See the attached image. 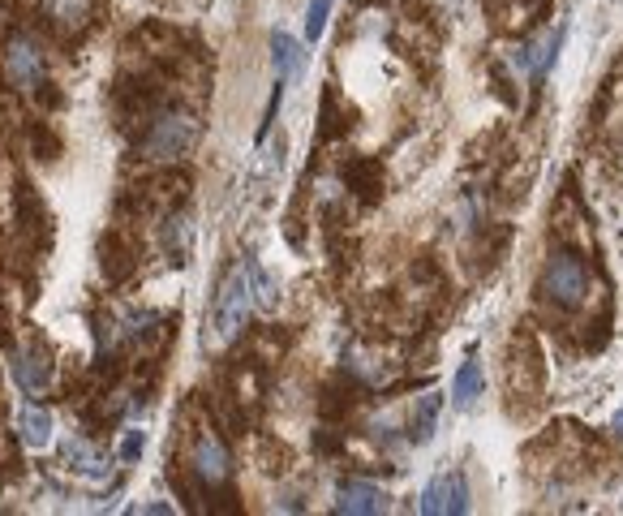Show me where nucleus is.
Returning <instances> with one entry per match:
<instances>
[{
  "label": "nucleus",
  "mask_w": 623,
  "mask_h": 516,
  "mask_svg": "<svg viewBox=\"0 0 623 516\" xmlns=\"http://www.w3.org/2000/svg\"><path fill=\"white\" fill-rule=\"evenodd\" d=\"M477 387H482V370H477V362H465L456 370V383H452V400L460 409L473 405V396H477Z\"/></svg>",
  "instance_id": "f8f14e48"
},
{
  "label": "nucleus",
  "mask_w": 623,
  "mask_h": 516,
  "mask_svg": "<svg viewBox=\"0 0 623 516\" xmlns=\"http://www.w3.org/2000/svg\"><path fill=\"white\" fill-rule=\"evenodd\" d=\"M258 301H271L263 271H258L254 263H237L220 280V293H215L211 310H207V332H202V340H207L211 349H224L228 340H237Z\"/></svg>",
  "instance_id": "f257e3e1"
},
{
  "label": "nucleus",
  "mask_w": 623,
  "mask_h": 516,
  "mask_svg": "<svg viewBox=\"0 0 623 516\" xmlns=\"http://www.w3.org/2000/svg\"><path fill=\"white\" fill-rule=\"evenodd\" d=\"M615 435L623 439V413H619V418H615Z\"/></svg>",
  "instance_id": "dca6fc26"
},
{
  "label": "nucleus",
  "mask_w": 623,
  "mask_h": 516,
  "mask_svg": "<svg viewBox=\"0 0 623 516\" xmlns=\"http://www.w3.org/2000/svg\"><path fill=\"white\" fill-rule=\"evenodd\" d=\"M336 0H310V9H306V43H318L327 31V13Z\"/></svg>",
  "instance_id": "ddd939ff"
},
{
  "label": "nucleus",
  "mask_w": 623,
  "mask_h": 516,
  "mask_svg": "<svg viewBox=\"0 0 623 516\" xmlns=\"http://www.w3.org/2000/svg\"><path fill=\"white\" fill-rule=\"evenodd\" d=\"M439 409H443V392H426L422 400H417V409H413V439L417 443H426L434 435V418H439Z\"/></svg>",
  "instance_id": "9b49d317"
},
{
  "label": "nucleus",
  "mask_w": 623,
  "mask_h": 516,
  "mask_svg": "<svg viewBox=\"0 0 623 516\" xmlns=\"http://www.w3.org/2000/svg\"><path fill=\"white\" fill-rule=\"evenodd\" d=\"M18 426H22V439L31 443V448H48V443H52V413H48V409L26 405L22 418H18Z\"/></svg>",
  "instance_id": "9d476101"
},
{
  "label": "nucleus",
  "mask_w": 623,
  "mask_h": 516,
  "mask_svg": "<svg viewBox=\"0 0 623 516\" xmlns=\"http://www.w3.org/2000/svg\"><path fill=\"white\" fill-rule=\"evenodd\" d=\"M194 142H198V121L181 108H168L151 121L142 151H147L151 160H181V155H190Z\"/></svg>",
  "instance_id": "7ed1b4c3"
},
{
  "label": "nucleus",
  "mask_w": 623,
  "mask_h": 516,
  "mask_svg": "<svg viewBox=\"0 0 623 516\" xmlns=\"http://www.w3.org/2000/svg\"><path fill=\"white\" fill-rule=\"evenodd\" d=\"M465 508H469L465 473H439V478L426 482V491H422V512L426 516H460Z\"/></svg>",
  "instance_id": "423d86ee"
},
{
  "label": "nucleus",
  "mask_w": 623,
  "mask_h": 516,
  "mask_svg": "<svg viewBox=\"0 0 623 516\" xmlns=\"http://www.w3.org/2000/svg\"><path fill=\"white\" fill-rule=\"evenodd\" d=\"M142 448H147V439H142V430H129V435H125V443H121V456H125V461H134V456H138Z\"/></svg>",
  "instance_id": "2eb2a0df"
},
{
  "label": "nucleus",
  "mask_w": 623,
  "mask_h": 516,
  "mask_svg": "<svg viewBox=\"0 0 623 516\" xmlns=\"http://www.w3.org/2000/svg\"><path fill=\"white\" fill-rule=\"evenodd\" d=\"M538 289L555 301L559 310H576L589 297V271H585V263L572 250H559V254L546 258Z\"/></svg>",
  "instance_id": "f03ea898"
},
{
  "label": "nucleus",
  "mask_w": 623,
  "mask_h": 516,
  "mask_svg": "<svg viewBox=\"0 0 623 516\" xmlns=\"http://www.w3.org/2000/svg\"><path fill=\"white\" fill-rule=\"evenodd\" d=\"M190 465H194V478H198L202 486H224L228 478H233V461H228V448L211 435V430H202V435L194 439Z\"/></svg>",
  "instance_id": "39448f33"
},
{
  "label": "nucleus",
  "mask_w": 623,
  "mask_h": 516,
  "mask_svg": "<svg viewBox=\"0 0 623 516\" xmlns=\"http://www.w3.org/2000/svg\"><path fill=\"white\" fill-rule=\"evenodd\" d=\"M271 56H275V86L284 91V86L301 74V43H297L293 35L275 31V35H271Z\"/></svg>",
  "instance_id": "6e6552de"
},
{
  "label": "nucleus",
  "mask_w": 623,
  "mask_h": 516,
  "mask_svg": "<svg viewBox=\"0 0 623 516\" xmlns=\"http://www.w3.org/2000/svg\"><path fill=\"white\" fill-rule=\"evenodd\" d=\"M0 65H5V78L18 86V91H39V82H43V52H39V43L31 35H13L5 43Z\"/></svg>",
  "instance_id": "20e7f679"
},
{
  "label": "nucleus",
  "mask_w": 623,
  "mask_h": 516,
  "mask_svg": "<svg viewBox=\"0 0 623 516\" xmlns=\"http://www.w3.org/2000/svg\"><path fill=\"white\" fill-rule=\"evenodd\" d=\"M13 370H18V383L26 387V392H43L48 387V379H52V362H48V353L39 349H26L18 362H13Z\"/></svg>",
  "instance_id": "1a4fd4ad"
},
{
  "label": "nucleus",
  "mask_w": 623,
  "mask_h": 516,
  "mask_svg": "<svg viewBox=\"0 0 623 516\" xmlns=\"http://www.w3.org/2000/svg\"><path fill=\"white\" fill-rule=\"evenodd\" d=\"M48 9H52L56 22H74V26H82L86 13H91V5H86V0H48Z\"/></svg>",
  "instance_id": "4468645a"
},
{
  "label": "nucleus",
  "mask_w": 623,
  "mask_h": 516,
  "mask_svg": "<svg viewBox=\"0 0 623 516\" xmlns=\"http://www.w3.org/2000/svg\"><path fill=\"white\" fill-rule=\"evenodd\" d=\"M336 512H349V516H374V512H387V495L379 491V486L370 482H340L336 486Z\"/></svg>",
  "instance_id": "0eeeda50"
}]
</instances>
